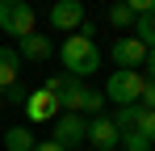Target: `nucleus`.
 Instances as JSON below:
<instances>
[{"mask_svg": "<svg viewBox=\"0 0 155 151\" xmlns=\"http://www.w3.org/2000/svg\"><path fill=\"white\" fill-rule=\"evenodd\" d=\"M59 59H63V72L76 76V80L101 72V50H97V42H88V38H80V34H71V38L63 42Z\"/></svg>", "mask_w": 155, "mask_h": 151, "instance_id": "1", "label": "nucleus"}, {"mask_svg": "<svg viewBox=\"0 0 155 151\" xmlns=\"http://www.w3.org/2000/svg\"><path fill=\"white\" fill-rule=\"evenodd\" d=\"M34 21L38 17H34V8H29L25 0H0V29L8 38H17V42L29 38L34 34Z\"/></svg>", "mask_w": 155, "mask_h": 151, "instance_id": "2", "label": "nucleus"}, {"mask_svg": "<svg viewBox=\"0 0 155 151\" xmlns=\"http://www.w3.org/2000/svg\"><path fill=\"white\" fill-rule=\"evenodd\" d=\"M101 92L109 101H117L122 109H126V105H138V97H143V76H138V72H113Z\"/></svg>", "mask_w": 155, "mask_h": 151, "instance_id": "3", "label": "nucleus"}, {"mask_svg": "<svg viewBox=\"0 0 155 151\" xmlns=\"http://www.w3.org/2000/svg\"><path fill=\"white\" fill-rule=\"evenodd\" d=\"M46 92H54V101H59V109L63 113H80V97H84V80H76V76H54V80H46L42 84Z\"/></svg>", "mask_w": 155, "mask_h": 151, "instance_id": "4", "label": "nucleus"}, {"mask_svg": "<svg viewBox=\"0 0 155 151\" xmlns=\"http://www.w3.org/2000/svg\"><path fill=\"white\" fill-rule=\"evenodd\" d=\"M84 139H88V118H80V113H59L54 118V143L63 151H76Z\"/></svg>", "mask_w": 155, "mask_h": 151, "instance_id": "5", "label": "nucleus"}, {"mask_svg": "<svg viewBox=\"0 0 155 151\" xmlns=\"http://www.w3.org/2000/svg\"><path fill=\"white\" fill-rule=\"evenodd\" d=\"M109 59L117 63V72H134V67L147 63V46H143L138 38H117V42L109 46Z\"/></svg>", "mask_w": 155, "mask_h": 151, "instance_id": "6", "label": "nucleus"}, {"mask_svg": "<svg viewBox=\"0 0 155 151\" xmlns=\"http://www.w3.org/2000/svg\"><path fill=\"white\" fill-rule=\"evenodd\" d=\"M63 109H59V101H54V92H46V88H34L25 97V118L29 122H54Z\"/></svg>", "mask_w": 155, "mask_h": 151, "instance_id": "7", "label": "nucleus"}, {"mask_svg": "<svg viewBox=\"0 0 155 151\" xmlns=\"http://www.w3.org/2000/svg\"><path fill=\"white\" fill-rule=\"evenodd\" d=\"M130 8H134V29H138L134 38L151 50L155 46V0H130Z\"/></svg>", "mask_w": 155, "mask_h": 151, "instance_id": "8", "label": "nucleus"}, {"mask_svg": "<svg viewBox=\"0 0 155 151\" xmlns=\"http://www.w3.org/2000/svg\"><path fill=\"white\" fill-rule=\"evenodd\" d=\"M51 25L76 34L80 25H84V4H80V0H54L51 4Z\"/></svg>", "mask_w": 155, "mask_h": 151, "instance_id": "9", "label": "nucleus"}, {"mask_svg": "<svg viewBox=\"0 0 155 151\" xmlns=\"http://www.w3.org/2000/svg\"><path fill=\"white\" fill-rule=\"evenodd\" d=\"M88 143H92V151H113L117 147L122 134H117L113 118H88Z\"/></svg>", "mask_w": 155, "mask_h": 151, "instance_id": "10", "label": "nucleus"}, {"mask_svg": "<svg viewBox=\"0 0 155 151\" xmlns=\"http://www.w3.org/2000/svg\"><path fill=\"white\" fill-rule=\"evenodd\" d=\"M17 55H21V59H29V63H46V59L54 55V46H51V38H46V34H38V29H34L29 38H21Z\"/></svg>", "mask_w": 155, "mask_h": 151, "instance_id": "11", "label": "nucleus"}, {"mask_svg": "<svg viewBox=\"0 0 155 151\" xmlns=\"http://www.w3.org/2000/svg\"><path fill=\"white\" fill-rule=\"evenodd\" d=\"M17 76H21V55H17L13 46H0V92L13 88Z\"/></svg>", "mask_w": 155, "mask_h": 151, "instance_id": "12", "label": "nucleus"}, {"mask_svg": "<svg viewBox=\"0 0 155 151\" xmlns=\"http://www.w3.org/2000/svg\"><path fill=\"white\" fill-rule=\"evenodd\" d=\"M34 130L29 126H8L4 130V151H34Z\"/></svg>", "mask_w": 155, "mask_h": 151, "instance_id": "13", "label": "nucleus"}, {"mask_svg": "<svg viewBox=\"0 0 155 151\" xmlns=\"http://www.w3.org/2000/svg\"><path fill=\"white\" fill-rule=\"evenodd\" d=\"M138 118H143V105H126V109H117V118H113L117 134H130V130H138Z\"/></svg>", "mask_w": 155, "mask_h": 151, "instance_id": "14", "label": "nucleus"}, {"mask_svg": "<svg viewBox=\"0 0 155 151\" xmlns=\"http://www.w3.org/2000/svg\"><path fill=\"white\" fill-rule=\"evenodd\" d=\"M101 105H105L101 88H84V97H80V118H84V113H88V118H101Z\"/></svg>", "mask_w": 155, "mask_h": 151, "instance_id": "15", "label": "nucleus"}, {"mask_svg": "<svg viewBox=\"0 0 155 151\" xmlns=\"http://www.w3.org/2000/svg\"><path fill=\"white\" fill-rule=\"evenodd\" d=\"M109 25H117V29L134 25V8H130V0H117V4H109Z\"/></svg>", "mask_w": 155, "mask_h": 151, "instance_id": "16", "label": "nucleus"}, {"mask_svg": "<svg viewBox=\"0 0 155 151\" xmlns=\"http://www.w3.org/2000/svg\"><path fill=\"white\" fill-rule=\"evenodd\" d=\"M138 134L155 147V109H143V118H138Z\"/></svg>", "mask_w": 155, "mask_h": 151, "instance_id": "17", "label": "nucleus"}, {"mask_svg": "<svg viewBox=\"0 0 155 151\" xmlns=\"http://www.w3.org/2000/svg\"><path fill=\"white\" fill-rule=\"evenodd\" d=\"M122 151H151V143H147L138 130H130V134H122Z\"/></svg>", "mask_w": 155, "mask_h": 151, "instance_id": "18", "label": "nucleus"}, {"mask_svg": "<svg viewBox=\"0 0 155 151\" xmlns=\"http://www.w3.org/2000/svg\"><path fill=\"white\" fill-rule=\"evenodd\" d=\"M0 97H4V105H13V109H25V97H29V92H21V88L13 84V88H4Z\"/></svg>", "mask_w": 155, "mask_h": 151, "instance_id": "19", "label": "nucleus"}, {"mask_svg": "<svg viewBox=\"0 0 155 151\" xmlns=\"http://www.w3.org/2000/svg\"><path fill=\"white\" fill-rule=\"evenodd\" d=\"M143 109H155V80H143V97H138Z\"/></svg>", "mask_w": 155, "mask_h": 151, "instance_id": "20", "label": "nucleus"}, {"mask_svg": "<svg viewBox=\"0 0 155 151\" xmlns=\"http://www.w3.org/2000/svg\"><path fill=\"white\" fill-rule=\"evenodd\" d=\"M34 151H63V147H59L54 139H46V143H34Z\"/></svg>", "mask_w": 155, "mask_h": 151, "instance_id": "21", "label": "nucleus"}, {"mask_svg": "<svg viewBox=\"0 0 155 151\" xmlns=\"http://www.w3.org/2000/svg\"><path fill=\"white\" fill-rule=\"evenodd\" d=\"M147 80H155V46L147 50Z\"/></svg>", "mask_w": 155, "mask_h": 151, "instance_id": "22", "label": "nucleus"}]
</instances>
